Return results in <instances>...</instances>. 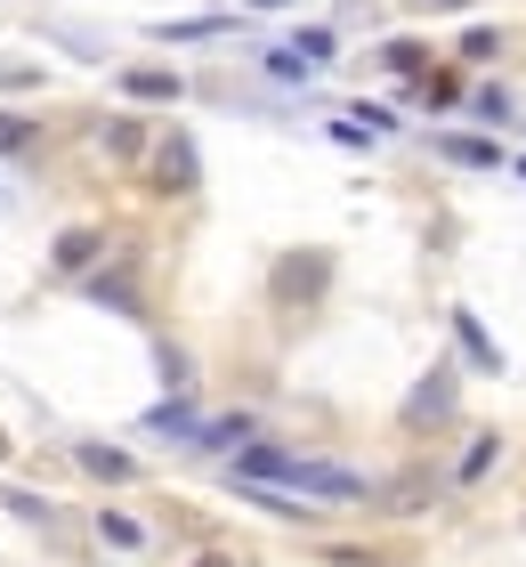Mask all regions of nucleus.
Here are the masks:
<instances>
[{
	"mask_svg": "<svg viewBox=\"0 0 526 567\" xmlns=\"http://www.w3.org/2000/svg\"><path fill=\"white\" fill-rule=\"evenodd\" d=\"M445 9H462V0H445Z\"/></svg>",
	"mask_w": 526,
	"mask_h": 567,
	"instance_id": "obj_25",
	"label": "nucleus"
},
{
	"mask_svg": "<svg viewBox=\"0 0 526 567\" xmlns=\"http://www.w3.org/2000/svg\"><path fill=\"white\" fill-rule=\"evenodd\" d=\"M97 146H105V154H114V163H138V154H146L154 138H146V131H138V122H130V114H122V122H105V131H97Z\"/></svg>",
	"mask_w": 526,
	"mask_h": 567,
	"instance_id": "obj_10",
	"label": "nucleus"
},
{
	"mask_svg": "<svg viewBox=\"0 0 526 567\" xmlns=\"http://www.w3.org/2000/svg\"><path fill=\"white\" fill-rule=\"evenodd\" d=\"M195 567H235V559H227V551H203V559H195Z\"/></svg>",
	"mask_w": 526,
	"mask_h": 567,
	"instance_id": "obj_23",
	"label": "nucleus"
},
{
	"mask_svg": "<svg viewBox=\"0 0 526 567\" xmlns=\"http://www.w3.org/2000/svg\"><path fill=\"white\" fill-rule=\"evenodd\" d=\"M413 97H421L430 114H454V106H462V82H454L445 65H421V73H413Z\"/></svg>",
	"mask_w": 526,
	"mask_h": 567,
	"instance_id": "obj_8",
	"label": "nucleus"
},
{
	"mask_svg": "<svg viewBox=\"0 0 526 567\" xmlns=\"http://www.w3.org/2000/svg\"><path fill=\"white\" fill-rule=\"evenodd\" d=\"M494 454H503V437H494V430H486V437H470V454H462V471H454V478H462V486H478V478L494 471Z\"/></svg>",
	"mask_w": 526,
	"mask_h": 567,
	"instance_id": "obj_13",
	"label": "nucleus"
},
{
	"mask_svg": "<svg viewBox=\"0 0 526 567\" xmlns=\"http://www.w3.org/2000/svg\"><path fill=\"white\" fill-rule=\"evenodd\" d=\"M122 90H130V97H146V106H163V97H178L187 82H178V73H163V65H130V73H122Z\"/></svg>",
	"mask_w": 526,
	"mask_h": 567,
	"instance_id": "obj_9",
	"label": "nucleus"
},
{
	"mask_svg": "<svg viewBox=\"0 0 526 567\" xmlns=\"http://www.w3.org/2000/svg\"><path fill=\"white\" fill-rule=\"evenodd\" d=\"M97 251H105V227H65L49 244V260H58V276H82V268H97Z\"/></svg>",
	"mask_w": 526,
	"mask_h": 567,
	"instance_id": "obj_6",
	"label": "nucleus"
},
{
	"mask_svg": "<svg viewBox=\"0 0 526 567\" xmlns=\"http://www.w3.org/2000/svg\"><path fill=\"white\" fill-rule=\"evenodd\" d=\"M195 437H203V446H227V454H235V446H251V414H227V422H210V430H195Z\"/></svg>",
	"mask_w": 526,
	"mask_h": 567,
	"instance_id": "obj_17",
	"label": "nucleus"
},
{
	"mask_svg": "<svg viewBox=\"0 0 526 567\" xmlns=\"http://www.w3.org/2000/svg\"><path fill=\"white\" fill-rule=\"evenodd\" d=\"M494 49H503V41H494V24H470V33H462V58H470V65H486Z\"/></svg>",
	"mask_w": 526,
	"mask_h": 567,
	"instance_id": "obj_20",
	"label": "nucleus"
},
{
	"mask_svg": "<svg viewBox=\"0 0 526 567\" xmlns=\"http://www.w3.org/2000/svg\"><path fill=\"white\" fill-rule=\"evenodd\" d=\"M292 495H316V503H364L373 486H364L357 471H340V462H308V454H292Z\"/></svg>",
	"mask_w": 526,
	"mask_h": 567,
	"instance_id": "obj_1",
	"label": "nucleus"
},
{
	"mask_svg": "<svg viewBox=\"0 0 526 567\" xmlns=\"http://www.w3.org/2000/svg\"><path fill=\"white\" fill-rule=\"evenodd\" d=\"M364 503H381V511H430V503H437V478H430V471H398L389 486H373Z\"/></svg>",
	"mask_w": 526,
	"mask_h": 567,
	"instance_id": "obj_5",
	"label": "nucleus"
},
{
	"mask_svg": "<svg viewBox=\"0 0 526 567\" xmlns=\"http://www.w3.org/2000/svg\"><path fill=\"white\" fill-rule=\"evenodd\" d=\"M445 422H454V373H421L413 381V398H405V430H445Z\"/></svg>",
	"mask_w": 526,
	"mask_h": 567,
	"instance_id": "obj_3",
	"label": "nucleus"
},
{
	"mask_svg": "<svg viewBox=\"0 0 526 567\" xmlns=\"http://www.w3.org/2000/svg\"><path fill=\"white\" fill-rule=\"evenodd\" d=\"M381 65H389V73H421V65H430V49H421V41H389Z\"/></svg>",
	"mask_w": 526,
	"mask_h": 567,
	"instance_id": "obj_19",
	"label": "nucleus"
},
{
	"mask_svg": "<svg viewBox=\"0 0 526 567\" xmlns=\"http://www.w3.org/2000/svg\"><path fill=\"white\" fill-rule=\"evenodd\" d=\"M437 154H454V163H470V171H494V163H503V146H494V138H437Z\"/></svg>",
	"mask_w": 526,
	"mask_h": 567,
	"instance_id": "obj_12",
	"label": "nucleus"
},
{
	"mask_svg": "<svg viewBox=\"0 0 526 567\" xmlns=\"http://www.w3.org/2000/svg\"><path fill=\"white\" fill-rule=\"evenodd\" d=\"M146 154H154V163H146V178H154V195H187L195 178H203V163H195V138H187V131L154 138Z\"/></svg>",
	"mask_w": 526,
	"mask_h": 567,
	"instance_id": "obj_2",
	"label": "nucleus"
},
{
	"mask_svg": "<svg viewBox=\"0 0 526 567\" xmlns=\"http://www.w3.org/2000/svg\"><path fill=\"white\" fill-rule=\"evenodd\" d=\"M33 122H24V114H0V154H33Z\"/></svg>",
	"mask_w": 526,
	"mask_h": 567,
	"instance_id": "obj_18",
	"label": "nucleus"
},
{
	"mask_svg": "<svg viewBox=\"0 0 526 567\" xmlns=\"http://www.w3.org/2000/svg\"><path fill=\"white\" fill-rule=\"evenodd\" d=\"M454 332H462V341H470V357H478V365H503V349H494V341H486V324H478V317H470V308H454Z\"/></svg>",
	"mask_w": 526,
	"mask_h": 567,
	"instance_id": "obj_16",
	"label": "nucleus"
},
{
	"mask_svg": "<svg viewBox=\"0 0 526 567\" xmlns=\"http://www.w3.org/2000/svg\"><path fill=\"white\" fill-rule=\"evenodd\" d=\"M97 544H114V551H146V527H138V519H122V511H105V519H97Z\"/></svg>",
	"mask_w": 526,
	"mask_h": 567,
	"instance_id": "obj_14",
	"label": "nucleus"
},
{
	"mask_svg": "<svg viewBox=\"0 0 526 567\" xmlns=\"http://www.w3.org/2000/svg\"><path fill=\"white\" fill-rule=\"evenodd\" d=\"M90 300H105V308H138V292H130V268H105V276H90Z\"/></svg>",
	"mask_w": 526,
	"mask_h": 567,
	"instance_id": "obj_15",
	"label": "nucleus"
},
{
	"mask_svg": "<svg viewBox=\"0 0 526 567\" xmlns=\"http://www.w3.org/2000/svg\"><path fill=\"white\" fill-rule=\"evenodd\" d=\"M146 430H154V437H195L203 422H195V405H187V398H163V405L146 414Z\"/></svg>",
	"mask_w": 526,
	"mask_h": 567,
	"instance_id": "obj_11",
	"label": "nucleus"
},
{
	"mask_svg": "<svg viewBox=\"0 0 526 567\" xmlns=\"http://www.w3.org/2000/svg\"><path fill=\"white\" fill-rule=\"evenodd\" d=\"M324 276H332L324 251H292V260H276V300H283V308H300V300L324 292Z\"/></svg>",
	"mask_w": 526,
	"mask_h": 567,
	"instance_id": "obj_4",
	"label": "nucleus"
},
{
	"mask_svg": "<svg viewBox=\"0 0 526 567\" xmlns=\"http://www.w3.org/2000/svg\"><path fill=\"white\" fill-rule=\"evenodd\" d=\"M259 9H276V0H259Z\"/></svg>",
	"mask_w": 526,
	"mask_h": 567,
	"instance_id": "obj_26",
	"label": "nucleus"
},
{
	"mask_svg": "<svg viewBox=\"0 0 526 567\" xmlns=\"http://www.w3.org/2000/svg\"><path fill=\"white\" fill-rule=\"evenodd\" d=\"M0 462H9V430H0Z\"/></svg>",
	"mask_w": 526,
	"mask_h": 567,
	"instance_id": "obj_24",
	"label": "nucleus"
},
{
	"mask_svg": "<svg viewBox=\"0 0 526 567\" xmlns=\"http://www.w3.org/2000/svg\"><path fill=\"white\" fill-rule=\"evenodd\" d=\"M73 462H82L90 478H105V486H130V478H138V462H130L122 446H105V437H82V454H73Z\"/></svg>",
	"mask_w": 526,
	"mask_h": 567,
	"instance_id": "obj_7",
	"label": "nucleus"
},
{
	"mask_svg": "<svg viewBox=\"0 0 526 567\" xmlns=\"http://www.w3.org/2000/svg\"><path fill=\"white\" fill-rule=\"evenodd\" d=\"M0 90H41V65H24V58H0Z\"/></svg>",
	"mask_w": 526,
	"mask_h": 567,
	"instance_id": "obj_21",
	"label": "nucleus"
},
{
	"mask_svg": "<svg viewBox=\"0 0 526 567\" xmlns=\"http://www.w3.org/2000/svg\"><path fill=\"white\" fill-rule=\"evenodd\" d=\"M332 58V33H300V65H324Z\"/></svg>",
	"mask_w": 526,
	"mask_h": 567,
	"instance_id": "obj_22",
	"label": "nucleus"
}]
</instances>
